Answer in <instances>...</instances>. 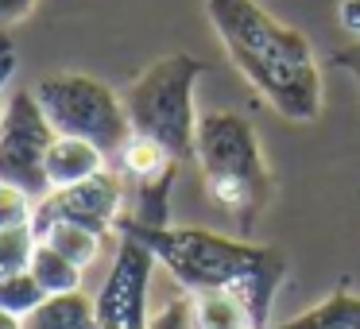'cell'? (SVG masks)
I'll use <instances>...</instances> for the list:
<instances>
[{
  "instance_id": "6da1fadb",
  "label": "cell",
  "mask_w": 360,
  "mask_h": 329,
  "mask_svg": "<svg viewBox=\"0 0 360 329\" xmlns=\"http://www.w3.org/2000/svg\"><path fill=\"white\" fill-rule=\"evenodd\" d=\"M117 236H132L155 256V264L186 295L225 290L248 306L256 329H271V306L290 264L271 244H252L213 228H136L117 225Z\"/></svg>"
},
{
  "instance_id": "7a4b0ae2",
  "label": "cell",
  "mask_w": 360,
  "mask_h": 329,
  "mask_svg": "<svg viewBox=\"0 0 360 329\" xmlns=\"http://www.w3.org/2000/svg\"><path fill=\"white\" fill-rule=\"evenodd\" d=\"M225 55L279 117L310 124L321 112V70L302 32L279 24L256 0H205Z\"/></svg>"
},
{
  "instance_id": "3957f363",
  "label": "cell",
  "mask_w": 360,
  "mask_h": 329,
  "mask_svg": "<svg viewBox=\"0 0 360 329\" xmlns=\"http://www.w3.org/2000/svg\"><path fill=\"white\" fill-rule=\"evenodd\" d=\"M194 163L202 171L205 194L217 209L248 233L259 221V213L271 202V171L259 151L256 128L229 109H213L198 117V140H194Z\"/></svg>"
},
{
  "instance_id": "277c9868",
  "label": "cell",
  "mask_w": 360,
  "mask_h": 329,
  "mask_svg": "<svg viewBox=\"0 0 360 329\" xmlns=\"http://www.w3.org/2000/svg\"><path fill=\"white\" fill-rule=\"evenodd\" d=\"M205 74V63L194 55H163L136 74V82L124 89V109L132 120V136H148L174 163L194 159L198 140V112H194V86Z\"/></svg>"
},
{
  "instance_id": "5b68a950",
  "label": "cell",
  "mask_w": 360,
  "mask_h": 329,
  "mask_svg": "<svg viewBox=\"0 0 360 329\" xmlns=\"http://www.w3.org/2000/svg\"><path fill=\"white\" fill-rule=\"evenodd\" d=\"M32 93L58 136L94 143L109 159H117L120 148L132 140V120H128L124 97L94 74H78V70L47 74L32 86Z\"/></svg>"
},
{
  "instance_id": "8992f818",
  "label": "cell",
  "mask_w": 360,
  "mask_h": 329,
  "mask_svg": "<svg viewBox=\"0 0 360 329\" xmlns=\"http://www.w3.org/2000/svg\"><path fill=\"white\" fill-rule=\"evenodd\" d=\"M58 140L51 120L43 117L32 89H16L4 101V124H0V182L20 186L35 202L51 194L47 186V151Z\"/></svg>"
},
{
  "instance_id": "52a82bcc",
  "label": "cell",
  "mask_w": 360,
  "mask_h": 329,
  "mask_svg": "<svg viewBox=\"0 0 360 329\" xmlns=\"http://www.w3.org/2000/svg\"><path fill=\"white\" fill-rule=\"evenodd\" d=\"M128 209V182L117 171H105L89 182L66 190H51L39 205H35V233L55 221H70V225L94 228L101 236H112Z\"/></svg>"
},
{
  "instance_id": "ba28073f",
  "label": "cell",
  "mask_w": 360,
  "mask_h": 329,
  "mask_svg": "<svg viewBox=\"0 0 360 329\" xmlns=\"http://www.w3.org/2000/svg\"><path fill=\"white\" fill-rule=\"evenodd\" d=\"M105 171H109V155L86 140H74V136H58L47 151V186L51 190L78 186V182H89Z\"/></svg>"
},
{
  "instance_id": "9c48e42d",
  "label": "cell",
  "mask_w": 360,
  "mask_h": 329,
  "mask_svg": "<svg viewBox=\"0 0 360 329\" xmlns=\"http://www.w3.org/2000/svg\"><path fill=\"white\" fill-rule=\"evenodd\" d=\"M24 329H97V306L86 290L51 295L24 318Z\"/></svg>"
},
{
  "instance_id": "30bf717a",
  "label": "cell",
  "mask_w": 360,
  "mask_h": 329,
  "mask_svg": "<svg viewBox=\"0 0 360 329\" xmlns=\"http://www.w3.org/2000/svg\"><path fill=\"white\" fill-rule=\"evenodd\" d=\"M271 329H360V295H352L349 287L333 290L326 302L310 306L298 318H287Z\"/></svg>"
},
{
  "instance_id": "8fae6325",
  "label": "cell",
  "mask_w": 360,
  "mask_h": 329,
  "mask_svg": "<svg viewBox=\"0 0 360 329\" xmlns=\"http://www.w3.org/2000/svg\"><path fill=\"white\" fill-rule=\"evenodd\" d=\"M39 240L47 248H55L58 256H66L74 267L89 271V267L101 259V248H105V236L94 233V228H82V225H70V221H55V225L39 228Z\"/></svg>"
},
{
  "instance_id": "7c38bea8",
  "label": "cell",
  "mask_w": 360,
  "mask_h": 329,
  "mask_svg": "<svg viewBox=\"0 0 360 329\" xmlns=\"http://www.w3.org/2000/svg\"><path fill=\"white\" fill-rule=\"evenodd\" d=\"M117 163H120V179L124 182H151V179H159V174H167L171 167H179L167 155V148H159L148 136H132V140L120 148Z\"/></svg>"
},
{
  "instance_id": "4fadbf2b",
  "label": "cell",
  "mask_w": 360,
  "mask_h": 329,
  "mask_svg": "<svg viewBox=\"0 0 360 329\" xmlns=\"http://www.w3.org/2000/svg\"><path fill=\"white\" fill-rule=\"evenodd\" d=\"M32 279L43 287V295H74V290H82V279H86V271L82 267H74L66 256H58L55 248H47V244L39 240V248H35L32 256Z\"/></svg>"
},
{
  "instance_id": "5bb4252c",
  "label": "cell",
  "mask_w": 360,
  "mask_h": 329,
  "mask_svg": "<svg viewBox=\"0 0 360 329\" xmlns=\"http://www.w3.org/2000/svg\"><path fill=\"white\" fill-rule=\"evenodd\" d=\"M194 314L202 329H256L248 306L236 295H225V290H205V295H194Z\"/></svg>"
},
{
  "instance_id": "9a60e30c",
  "label": "cell",
  "mask_w": 360,
  "mask_h": 329,
  "mask_svg": "<svg viewBox=\"0 0 360 329\" xmlns=\"http://www.w3.org/2000/svg\"><path fill=\"white\" fill-rule=\"evenodd\" d=\"M35 248H39V233H35V225L4 228V233H0V279H4V275L27 271Z\"/></svg>"
},
{
  "instance_id": "2e32d148",
  "label": "cell",
  "mask_w": 360,
  "mask_h": 329,
  "mask_svg": "<svg viewBox=\"0 0 360 329\" xmlns=\"http://www.w3.org/2000/svg\"><path fill=\"white\" fill-rule=\"evenodd\" d=\"M43 298H47V295H43V287L32 279V271L4 275V279H0V310L16 314V318H27Z\"/></svg>"
},
{
  "instance_id": "e0dca14e",
  "label": "cell",
  "mask_w": 360,
  "mask_h": 329,
  "mask_svg": "<svg viewBox=\"0 0 360 329\" xmlns=\"http://www.w3.org/2000/svg\"><path fill=\"white\" fill-rule=\"evenodd\" d=\"M35 198L24 194L20 186H8L0 182V233L4 228H24V225H35Z\"/></svg>"
},
{
  "instance_id": "ac0fdd59",
  "label": "cell",
  "mask_w": 360,
  "mask_h": 329,
  "mask_svg": "<svg viewBox=\"0 0 360 329\" xmlns=\"http://www.w3.org/2000/svg\"><path fill=\"white\" fill-rule=\"evenodd\" d=\"M148 329H202L198 325V314H194V295L179 290L174 298H167L159 310H151Z\"/></svg>"
},
{
  "instance_id": "d6986e66",
  "label": "cell",
  "mask_w": 360,
  "mask_h": 329,
  "mask_svg": "<svg viewBox=\"0 0 360 329\" xmlns=\"http://www.w3.org/2000/svg\"><path fill=\"white\" fill-rule=\"evenodd\" d=\"M35 8V0H0V27H12L20 20H27Z\"/></svg>"
},
{
  "instance_id": "ffe728a7",
  "label": "cell",
  "mask_w": 360,
  "mask_h": 329,
  "mask_svg": "<svg viewBox=\"0 0 360 329\" xmlns=\"http://www.w3.org/2000/svg\"><path fill=\"white\" fill-rule=\"evenodd\" d=\"M337 20H341V32H349L352 39L360 43V0H341Z\"/></svg>"
},
{
  "instance_id": "44dd1931",
  "label": "cell",
  "mask_w": 360,
  "mask_h": 329,
  "mask_svg": "<svg viewBox=\"0 0 360 329\" xmlns=\"http://www.w3.org/2000/svg\"><path fill=\"white\" fill-rule=\"evenodd\" d=\"M333 63L341 66V70H349V74H352V82L360 86V43H349L345 51H337Z\"/></svg>"
},
{
  "instance_id": "7402d4cb",
  "label": "cell",
  "mask_w": 360,
  "mask_h": 329,
  "mask_svg": "<svg viewBox=\"0 0 360 329\" xmlns=\"http://www.w3.org/2000/svg\"><path fill=\"white\" fill-rule=\"evenodd\" d=\"M12 66H16V51H12L8 39H0V82L12 78Z\"/></svg>"
},
{
  "instance_id": "603a6c76",
  "label": "cell",
  "mask_w": 360,
  "mask_h": 329,
  "mask_svg": "<svg viewBox=\"0 0 360 329\" xmlns=\"http://www.w3.org/2000/svg\"><path fill=\"white\" fill-rule=\"evenodd\" d=\"M0 329H24V318H16V314L0 310Z\"/></svg>"
},
{
  "instance_id": "cb8c5ba5",
  "label": "cell",
  "mask_w": 360,
  "mask_h": 329,
  "mask_svg": "<svg viewBox=\"0 0 360 329\" xmlns=\"http://www.w3.org/2000/svg\"><path fill=\"white\" fill-rule=\"evenodd\" d=\"M4 86H8V82H0V124H4V101H8V97H4Z\"/></svg>"
}]
</instances>
